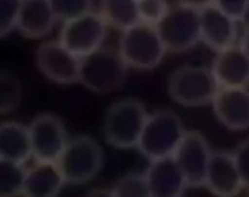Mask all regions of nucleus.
Returning <instances> with one entry per match:
<instances>
[{
    "mask_svg": "<svg viewBox=\"0 0 249 197\" xmlns=\"http://www.w3.org/2000/svg\"><path fill=\"white\" fill-rule=\"evenodd\" d=\"M127 69L119 49L102 46L81 58L79 82L98 94L112 93L124 84Z\"/></svg>",
    "mask_w": 249,
    "mask_h": 197,
    "instance_id": "1",
    "label": "nucleus"
},
{
    "mask_svg": "<svg viewBox=\"0 0 249 197\" xmlns=\"http://www.w3.org/2000/svg\"><path fill=\"white\" fill-rule=\"evenodd\" d=\"M185 131L176 113L167 109L155 111L148 115L136 148L149 161L172 156Z\"/></svg>",
    "mask_w": 249,
    "mask_h": 197,
    "instance_id": "2",
    "label": "nucleus"
},
{
    "mask_svg": "<svg viewBox=\"0 0 249 197\" xmlns=\"http://www.w3.org/2000/svg\"><path fill=\"white\" fill-rule=\"evenodd\" d=\"M148 115L143 103L137 99L124 98L113 103L104 118L106 142L121 149L136 148Z\"/></svg>",
    "mask_w": 249,
    "mask_h": 197,
    "instance_id": "3",
    "label": "nucleus"
},
{
    "mask_svg": "<svg viewBox=\"0 0 249 197\" xmlns=\"http://www.w3.org/2000/svg\"><path fill=\"white\" fill-rule=\"evenodd\" d=\"M118 49L127 67L138 70L156 68L167 51L157 26L143 21L123 31Z\"/></svg>",
    "mask_w": 249,
    "mask_h": 197,
    "instance_id": "4",
    "label": "nucleus"
},
{
    "mask_svg": "<svg viewBox=\"0 0 249 197\" xmlns=\"http://www.w3.org/2000/svg\"><path fill=\"white\" fill-rule=\"evenodd\" d=\"M219 88L210 68L183 65L169 76L167 91L173 101L184 107L211 104Z\"/></svg>",
    "mask_w": 249,
    "mask_h": 197,
    "instance_id": "5",
    "label": "nucleus"
},
{
    "mask_svg": "<svg viewBox=\"0 0 249 197\" xmlns=\"http://www.w3.org/2000/svg\"><path fill=\"white\" fill-rule=\"evenodd\" d=\"M104 153L90 136L80 135L68 141L56 160L66 183L81 184L94 178L101 170Z\"/></svg>",
    "mask_w": 249,
    "mask_h": 197,
    "instance_id": "6",
    "label": "nucleus"
},
{
    "mask_svg": "<svg viewBox=\"0 0 249 197\" xmlns=\"http://www.w3.org/2000/svg\"><path fill=\"white\" fill-rule=\"evenodd\" d=\"M156 26L167 51L184 52L200 42L199 9L177 3Z\"/></svg>",
    "mask_w": 249,
    "mask_h": 197,
    "instance_id": "7",
    "label": "nucleus"
},
{
    "mask_svg": "<svg viewBox=\"0 0 249 197\" xmlns=\"http://www.w3.org/2000/svg\"><path fill=\"white\" fill-rule=\"evenodd\" d=\"M108 26L99 12L92 10L64 21L58 40L82 58L103 46Z\"/></svg>",
    "mask_w": 249,
    "mask_h": 197,
    "instance_id": "8",
    "label": "nucleus"
},
{
    "mask_svg": "<svg viewBox=\"0 0 249 197\" xmlns=\"http://www.w3.org/2000/svg\"><path fill=\"white\" fill-rule=\"evenodd\" d=\"M211 151L208 142L201 132L197 130L185 131L172 156L185 178L188 188L204 186Z\"/></svg>",
    "mask_w": 249,
    "mask_h": 197,
    "instance_id": "9",
    "label": "nucleus"
},
{
    "mask_svg": "<svg viewBox=\"0 0 249 197\" xmlns=\"http://www.w3.org/2000/svg\"><path fill=\"white\" fill-rule=\"evenodd\" d=\"M28 129L35 160L56 161L69 141L62 120L53 114H40L32 119Z\"/></svg>",
    "mask_w": 249,
    "mask_h": 197,
    "instance_id": "10",
    "label": "nucleus"
},
{
    "mask_svg": "<svg viewBox=\"0 0 249 197\" xmlns=\"http://www.w3.org/2000/svg\"><path fill=\"white\" fill-rule=\"evenodd\" d=\"M36 64L41 73L58 84L79 82L81 58L59 40L42 43L36 50Z\"/></svg>",
    "mask_w": 249,
    "mask_h": 197,
    "instance_id": "11",
    "label": "nucleus"
},
{
    "mask_svg": "<svg viewBox=\"0 0 249 197\" xmlns=\"http://www.w3.org/2000/svg\"><path fill=\"white\" fill-rule=\"evenodd\" d=\"M204 187L213 195L220 197L236 196L244 189L232 151H211Z\"/></svg>",
    "mask_w": 249,
    "mask_h": 197,
    "instance_id": "12",
    "label": "nucleus"
},
{
    "mask_svg": "<svg viewBox=\"0 0 249 197\" xmlns=\"http://www.w3.org/2000/svg\"><path fill=\"white\" fill-rule=\"evenodd\" d=\"M214 115L227 129L243 131L249 128V88L219 87L212 102Z\"/></svg>",
    "mask_w": 249,
    "mask_h": 197,
    "instance_id": "13",
    "label": "nucleus"
},
{
    "mask_svg": "<svg viewBox=\"0 0 249 197\" xmlns=\"http://www.w3.org/2000/svg\"><path fill=\"white\" fill-rule=\"evenodd\" d=\"M236 22L214 3L199 9L200 41L216 52L234 45Z\"/></svg>",
    "mask_w": 249,
    "mask_h": 197,
    "instance_id": "14",
    "label": "nucleus"
},
{
    "mask_svg": "<svg viewBox=\"0 0 249 197\" xmlns=\"http://www.w3.org/2000/svg\"><path fill=\"white\" fill-rule=\"evenodd\" d=\"M210 70L219 87L249 85V57L238 44L218 51Z\"/></svg>",
    "mask_w": 249,
    "mask_h": 197,
    "instance_id": "15",
    "label": "nucleus"
},
{
    "mask_svg": "<svg viewBox=\"0 0 249 197\" xmlns=\"http://www.w3.org/2000/svg\"><path fill=\"white\" fill-rule=\"evenodd\" d=\"M144 173L150 197H179L188 188L173 156L151 160Z\"/></svg>",
    "mask_w": 249,
    "mask_h": 197,
    "instance_id": "16",
    "label": "nucleus"
},
{
    "mask_svg": "<svg viewBox=\"0 0 249 197\" xmlns=\"http://www.w3.org/2000/svg\"><path fill=\"white\" fill-rule=\"evenodd\" d=\"M65 180L56 161H37L25 170L21 195L53 197L62 190Z\"/></svg>",
    "mask_w": 249,
    "mask_h": 197,
    "instance_id": "17",
    "label": "nucleus"
},
{
    "mask_svg": "<svg viewBox=\"0 0 249 197\" xmlns=\"http://www.w3.org/2000/svg\"><path fill=\"white\" fill-rule=\"evenodd\" d=\"M55 20L49 0H21L17 29L25 38L41 39L52 32Z\"/></svg>",
    "mask_w": 249,
    "mask_h": 197,
    "instance_id": "18",
    "label": "nucleus"
},
{
    "mask_svg": "<svg viewBox=\"0 0 249 197\" xmlns=\"http://www.w3.org/2000/svg\"><path fill=\"white\" fill-rule=\"evenodd\" d=\"M31 156L28 126L17 121L0 123V158L24 165Z\"/></svg>",
    "mask_w": 249,
    "mask_h": 197,
    "instance_id": "19",
    "label": "nucleus"
},
{
    "mask_svg": "<svg viewBox=\"0 0 249 197\" xmlns=\"http://www.w3.org/2000/svg\"><path fill=\"white\" fill-rule=\"evenodd\" d=\"M98 12L109 26L122 31L140 21L137 0H99Z\"/></svg>",
    "mask_w": 249,
    "mask_h": 197,
    "instance_id": "20",
    "label": "nucleus"
},
{
    "mask_svg": "<svg viewBox=\"0 0 249 197\" xmlns=\"http://www.w3.org/2000/svg\"><path fill=\"white\" fill-rule=\"evenodd\" d=\"M25 170L22 164L0 158V197L21 195Z\"/></svg>",
    "mask_w": 249,
    "mask_h": 197,
    "instance_id": "21",
    "label": "nucleus"
},
{
    "mask_svg": "<svg viewBox=\"0 0 249 197\" xmlns=\"http://www.w3.org/2000/svg\"><path fill=\"white\" fill-rule=\"evenodd\" d=\"M22 86L14 74L0 71V115L15 111L20 104Z\"/></svg>",
    "mask_w": 249,
    "mask_h": 197,
    "instance_id": "22",
    "label": "nucleus"
},
{
    "mask_svg": "<svg viewBox=\"0 0 249 197\" xmlns=\"http://www.w3.org/2000/svg\"><path fill=\"white\" fill-rule=\"evenodd\" d=\"M112 196L150 197L145 173H128L120 178L110 188Z\"/></svg>",
    "mask_w": 249,
    "mask_h": 197,
    "instance_id": "23",
    "label": "nucleus"
},
{
    "mask_svg": "<svg viewBox=\"0 0 249 197\" xmlns=\"http://www.w3.org/2000/svg\"><path fill=\"white\" fill-rule=\"evenodd\" d=\"M56 19L63 22L92 11L93 0H49Z\"/></svg>",
    "mask_w": 249,
    "mask_h": 197,
    "instance_id": "24",
    "label": "nucleus"
},
{
    "mask_svg": "<svg viewBox=\"0 0 249 197\" xmlns=\"http://www.w3.org/2000/svg\"><path fill=\"white\" fill-rule=\"evenodd\" d=\"M140 21L157 25L169 9L167 0H137Z\"/></svg>",
    "mask_w": 249,
    "mask_h": 197,
    "instance_id": "25",
    "label": "nucleus"
},
{
    "mask_svg": "<svg viewBox=\"0 0 249 197\" xmlns=\"http://www.w3.org/2000/svg\"><path fill=\"white\" fill-rule=\"evenodd\" d=\"M21 0H0V38L17 29Z\"/></svg>",
    "mask_w": 249,
    "mask_h": 197,
    "instance_id": "26",
    "label": "nucleus"
},
{
    "mask_svg": "<svg viewBox=\"0 0 249 197\" xmlns=\"http://www.w3.org/2000/svg\"><path fill=\"white\" fill-rule=\"evenodd\" d=\"M243 188L249 192V137L240 141L232 151Z\"/></svg>",
    "mask_w": 249,
    "mask_h": 197,
    "instance_id": "27",
    "label": "nucleus"
},
{
    "mask_svg": "<svg viewBox=\"0 0 249 197\" xmlns=\"http://www.w3.org/2000/svg\"><path fill=\"white\" fill-rule=\"evenodd\" d=\"M214 4L236 21H241L249 6V0H214Z\"/></svg>",
    "mask_w": 249,
    "mask_h": 197,
    "instance_id": "28",
    "label": "nucleus"
},
{
    "mask_svg": "<svg viewBox=\"0 0 249 197\" xmlns=\"http://www.w3.org/2000/svg\"><path fill=\"white\" fill-rule=\"evenodd\" d=\"M177 3L190 6L196 9H201L209 4L214 3V0H178Z\"/></svg>",
    "mask_w": 249,
    "mask_h": 197,
    "instance_id": "29",
    "label": "nucleus"
},
{
    "mask_svg": "<svg viewBox=\"0 0 249 197\" xmlns=\"http://www.w3.org/2000/svg\"><path fill=\"white\" fill-rule=\"evenodd\" d=\"M238 45L241 47V49L244 50V52L249 57V30L244 31Z\"/></svg>",
    "mask_w": 249,
    "mask_h": 197,
    "instance_id": "30",
    "label": "nucleus"
},
{
    "mask_svg": "<svg viewBox=\"0 0 249 197\" xmlns=\"http://www.w3.org/2000/svg\"><path fill=\"white\" fill-rule=\"evenodd\" d=\"M241 22H242L245 30H249V6L245 12V15H244Z\"/></svg>",
    "mask_w": 249,
    "mask_h": 197,
    "instance_id": "31",
    "label": "nucleus"
}]
</instances>
